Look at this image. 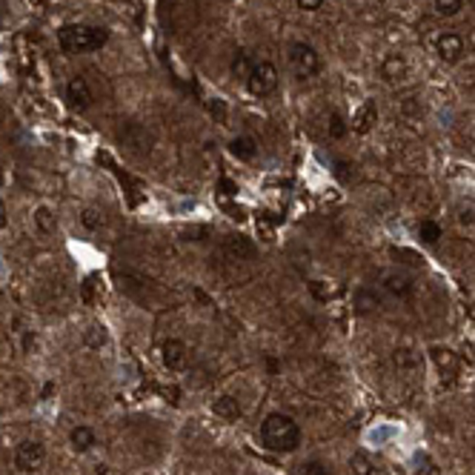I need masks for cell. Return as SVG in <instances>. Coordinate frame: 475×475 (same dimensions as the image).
Returning a JSON list of instances; mask_svg holds the SVG:
<instances>
[{
  "label": "cell",
  "mask_w": 475,
  "mask_h": 475,
  "mask_svg": "<svg viewBox=\"0 0 475 475\" xmlns=\"http://www.w3.org/2000/svg\"><path fill=\"white\" fill-rule=\"evenodd\" d=\"M392 258L395 260H401V264H407V267H421L424 264V260H421V255H415L412 249H392Z\"/></svg>",
  "instance_id": "28"
},
{
  "label": "cell",
  "mask_w": 475,
  "mask_h": 475,
  "mask_svg": "<svg viewBox=\"0 0 475 475\" xmlns=\"http://www.w3.org/2000/svg\"><path fill=\"white\" fill-rule=\"evenodd\" d=\"M295 475H329V469H326L321 461H303V464L295 469Z\"/></svg>",
  "instance_id": "29"
},
{
  "label": "cell",
  "mask_w": 475,
  "mask_h": 475,
  "mask_svg": "<svg viewBox=\"0 0 475 475\" xmlns=\"http://www.w3.org/2000/svg\"><path fill=\"white\" fill-rule=\"evenodd\" d=\"M224 252L232 260H252L255 258V247H252V241H247L244 235H229L226 244H224Z\"/></svg>",
  "instance_id": "13"
},
{
  "label": "cell",
  "mask_w": 475,
  "mask_h": 475,
  "mask_svg": "<svg viewBox=\"0 0 475 475\" xmlns=\"http://www.w3.org/2000/svg\"><path fill=\"white\" fill-rule=\"evenodd\" d=\"M287 60L298 81H310L321 72V55L315 52V46L306 40H292L287 46Z\"/></svg>",
  "instance_id": "3"
},
{
  "label": "cell",
  "mask_w": 475,
  "mask_h": 475,
  "mask_svg": "<svg viewBox=\"0 0 475 475\" xmlns=\"http://www.w3.org/2000/svg\"><path fill=\"white\" fill-rule=\"evenodd\" d=\"M52 390H55V384H46V387H43V398H49V395H52Z\"/></svg>",
  "instance_id": "37"
},
{
  "label": "cell",
  "mask_w": 475,
  "mask_h": 475,
  "mask_svg": "<svg viewBox=\"0 0 475 475\" xmlns=\"http://www.w3.org/2000/svg\"><path fill=\"white\" fill-rule=\"evenodd\" d=\"M355 472H358V475H367V472H369L367 456H355Z\"/></svg>",
  "instance_id": "33"
},
{
  "label": "cell",
  "mask_w": 475,
  "mask_h": 475,
  "mask_svg": "<svg viewBox=\"0 0 475 475\" xmlns=\"http://www.w3.org/2000/svg\"><path fill=\"white\" fill-rule=\"evenodd\" d=\"M160 361H163V367H166V369H172V372L183 369V367H186V361H189V347H186L181 338H169V341H163V347H160Z\"/></svg>",
  "instance_id": "6"
},
{
  "label": "cell",
  "mask_w": 475,
  "mask_h": 475,
  "mask_svg": "<svg viewBox=\"0 0 475 475\" xmlns=\"http://www.w3.org/2000/svg\"><path fill=\"white\" fill-rule=\"evenodd\" d=\"M301 426L287 412H269L260 421V447L278 456H290L301 447Z\"/></svg>",
  "instance_id": "1"
},
{
  "label": "cell",
  "mask_w": 475,
  "mask_h": 475,
  "mask_svg": "<svg viewBox=\"0 0 475 475\" xmlns=\"http://www.w3.org/2000/svg\"><path fill=\"white\" fill-rule=\"evenodd\" d=\"M226 149L238 160H255V155H258V140L249 138V135H235L229 144H226Z\"/></svg>",
  "instance_id": "12"
},
{
  "label": "cell",
  "mask_w": 475,
  "mask_h": 475,
  "mask_svg": "<svg viewBox=\"0 0 475 475\" xmlns=\"http://www.w3.org/2000/svg\"><path fill=\"white\" fill-rule=\"evenodd\" d=\"M295 3H298L301 12H318L326 3V0H295Z\"/></svg>",
  "instance_id": "32"
},
{
  "label": "cell",
  "mask_w": 475,
  "mask_h": 475,
  "mask_svg": "<svg viewBox=\"0 0 475 475\" xmlns=\"http://www.w3.org/2000/svg\"><path fill=\"white\" fill-rule=\"evenodd\" d=\"M347 132H349V126H347V121H344V115H341V112H332V115H329V138L341 140Z\"/></svg>",
  "instance_id": "25"
},
{
  "label": "cell",
  "mask_w": 475,
  "mask_h": 475,
  "mask_svg": "<svg viewBox=\"0 0 475 475\" xmlns=\"http://www.w3.org/2000/svg\"><path fill=\"white\" fill-rule=\"evenodd\" d=\"M332 166H335V169H332V175H335L341 183H352V178H355V166H352V163H347V160H335Z\"/></svg>",
  "instance_id": "26"
},
{
  "label": "cell",
  "mask_w": 475,
  "mask_h": 475,
  "mask_svg": "<svg viewBox=\"0 0 475 475\" xmlns=\"http://www.w3.org/2000/svg\"><path fill=\"white\" fill-rule=\"evenodd\" d=\"M81 224H83L89 232H98V229L103 226V218H101V212H94V209H83Z\"/></svg>",
  "instance_id": "27"
},
{
  "label": "cell",
  "mask_w": 475,
  "mask_h": 475,
  "mask_svg": "<svg viewBox=\"0 0 475 475\" xmlns=\"http://www.w3.org/2000/svg\"><path fill=\"white\" fill-rule=\"evenodd\" d=\"M441 235H444V229L435 221H421L418 224V238H421V244H426V247H435L441 241Z\"/></svg>",
  "instance_id": "21"
},
{
  "label": "cell",
  "mask_w": 475,
  "mask_h": 475,
  "mask_svg": "<svg viewBox=\"0 0 475 475\" xmlns=\"http://www.w3.org/2000/svg\"><path fill=\"white\" fill-rule=\"evenodd\" d=\"M206 109H209V115L215 117V124H226V117H229V109H226V101L224 98H209V103H206Z\"/></svg>",
  "instance_id": "24"
},
{
  "label": "cell",
  "mask_w": 475,
  "mask_h": 475,
  "mask_svg": "<svg viewBox=\"0 0 475 475\" xmlns=\"http://www.w3.org/2000/svg\"><path fill=\"white\" fill-rule=\"evenodd\" d=\"M221 186H224V189H226V195H235V183H232V181H224V183H221Z\"/></svg>",
  "instance_id": "35"
},
{
  "label": "cell",
  "mask_w": 475,
  "mask_h": 475,
  "mask_svg": "<svg viewBox=\"0 0 475 475\" xmlns=\"http://www.w3.org/2000/svg\"><path fill=\"white\" fill-rule=\"evenodd\" d=\"M352 306H355V312H358V315H372L378 306H381V298H378L375 290L361 287V290H355V295H352Z\"/></svg>",
  "instance_id": "15"
},
{
  "label": "cell",
  "mask_w": 475,
  "mask_h": 475,
  "mask_svg": "<svg viewBox=\"0 0 475 475\" xmlns=\"http://www.w3.org/2000/svg\"><path fill=\"white\" fill-rule=\"evenodd\" d=\"M433 9H435V15H441V17H456V15L464 9V0H435Z\"/></svg>",
  "instance_id": "23"
},
{
  "label": "cell",
  "mask_w": 475,
  "mask_h": 475,
  "mask_svg": "<svg viewBox=\"0 0 475 475\" xmlns=\"http://www.w3.org/2000/svg\"><path fill=\"white\" fill-rule=\"evenodd\" d=\"M212 412H215L221 421H238L241 418V403H238L235 395H218L212 401Z\"/></svg>",
  "instance_id": "16"
},
{
  "label": "cell",
  "mask_w": 475,
  "mask_h": 475,
  "mask_svg": "<svg viewBox=\"0 0 475 475\" xmlns=\"http://www.w3.org/2000/svg\"><path fill=\"white\" fill-rule=\"evenodd\" d=\"M458 224L461 226H475V206H458Z\"/></svg>",
  "instance_id": "31"
},
{
  "label": "cell",
  "mask_w": 475,
  "mask_h": 475,
  "mask_svg": "<svg viewBox=\"0 0 475 475\" xmlns=\"http://www.w3.org/2000/svg\"><path fill=\"white\" fill-rule=\"evenodd\" d=\"M281 83V75H278V66L272 60H255L249 75H247V89L249 94H255V98H267V94H272Z\"/></svg>",
  "instance_id": "4"
},
{
  "label": "cell",
  "mask_w": 475,
  "mask_h": 475,
  "mask_svg": "<svg viewBox=\"0 0 475 475\" xmlns=\"http://www.w3.org/2000/svg\"><path fill=\"white\" fill-rule=\"evenodd\" d=\"M407 72H410V63H407V58L398 55V52H392V55H387V58L381 60V75H384V81H390V83L403 81V78H407Z\"/></svg>",
  "instance_id": "11"
},
{
  "label": "cell",
  "mask_w": 475,
  "mask_h": 475,
  "mask_svg": "<svg viewBox=\"0 0 475 475\" xmlns=\"http://www.w3.org/2000/svg\"><path fill=\"white\" fill-rule=\"evenodd\" d=\"M43 461H46V447L40 441L26 438V441L17 444V449H15V467L20 472H35V469L43 467Z\"/></svg>",
  "instance_id": "5"
},
{
  "label": "cell",
  "mask_w": 475,
  "mask_h": 475,
  "mask_svg": "<svg viewBox=\"0 0 475 475\" xmlns=\"http://www.w3.org/2000/svg\"><path fill=\"white\" fill-rule=\"evenodd\" d=\"M35 224H38V229H40L43 235H52V232L58 229V221H55V215H52L49 206H38V209H35Z\"/></svg>",
  "instance_id": "22"
},
{
  "label": "cell",
  "mask_w": 475,
  "mask_h": 475,
  "mask_svg": "<svg viewBox=\"0 0 475 475\" xmlns=\"http://www.w3.org/2000/svg\"><path fill=\"white\" fill-rule=\"evenodd\" d=\"M121 140H124L126 147H132L135 152H149V149H152V138H149V132H147L144 126H138V124H129L126 132H121Z\"/></svg>",
  "instance_id": "14"
},
{
  "label": "cell",
  "mask_w": 475,
  "mask_h": 475,
  "mask_svg": "<svg viewBox=\"0 0 475 475\" xmlns=\"http://www.w3.org/2000/svg\"><path fill=\"white\" fill-rule=\"evenodd\" d=\"M384 290H387L390 295H395V298H410L412 290H415V283H412V278H410L407 272L390 269V272L384 275Z\"/></svg>",
  "instance_id": "9"
},
{
  "label": "cell",
  "mask_w": 475,
  "mask_h": 475,
  "mask_svg": "<svg viewBox=\"0 0 475 475\" xmlns=\"http://www.w3.org/2000/svg\"><path fill=\"white\" fill-rule=\"evenodd\" d=\"M435 52L444 63H458L461 55H464V38L456 35V32H444L438 40H435Z\"/></svg>",
  "instance_id": "8"
},
{
  "label": "cell",
  "mask_w": 475,
  "mask_h": 475,
  "mask_svg": "<svg viewBox=\"0 0 475 475\" xmlns=\"http://www.w3.org/2000/svg\"><path fill=\"white\" fill-rule=\"evenodd\" d=\"M0 26H3V20H0Z\"/></svg>",
  "instance_id": "38"
},
{
  "label": "cell",
  "mask_w": 475,
  "mask_h": 475,
  "mask_svg": "<svg viewBox=\"0 0 475 475\" xmlns=\"http://www.w3.org/2000/svg\"><path fill=\"white\" fill-rule=\"evenodd\" d=\"M310 292H312V298H318V301H329V295H332V290H329L326 281H310Z\"/></svg>",
  "instance_id": "30"
},
{
  "label": "cell",
  "mask_w": 475,
  "mask_h": 475,
  "mask_svg": "<svg viewBox=\"0 0 475 475\" xmlns=\"http://www.w3.org/2000/svg\"><path fill=\"white\" fill-rule=\"evenodd\" d=\"M252 58H249V52L247 49H238L235 55H232V63H229V69H232V75L235 78H244L247 81V75H249V69H252Z\"/></svg>",
  "instance_id": "20"
},
{
  "label": "cell",
  "mask_w": 475,
  "mask_h": 475,
  "mask_svg": "<svg viewBox=\"0 0 475 475\" xmlns=\"http://www.w3.org/2000/svg\"><path fill=\"white\" fill-rule=\"evenodd\" d=\"M392 361H395V367L403 369V372H415V369L421 367V355H418L415 349H410V347H401V349H395Z\"/></svg>",
  "instance_id": "19"
},
{
  "label": "cell",
  "mask_w": 475,
  "mask_h": 475,
  "mask_svg": "<svg viewBox=\"0 0 475 475\" xmlns=\"http://www.w3.org/2000/svg\"><path fill=\"white\" fill-rule=\"evenodd\" d=\"M367 475H387V472H384L381 467H369V472H367Z\"/></svg>",
  "instance_id": "36"
},
{
  "label": "cell",
  "mask_w": 475,
  "mask_h": 475,
  "mask_svg": "<svg viewBox=\"0 0 475 475\" xmlns=\"http://www.w3.org/2000/svg\"><path fill=\"white\" fill-rule=\"evenodd\" d=\"M58 43L69 55L98 52L109 43V29L103 26H86V23H66L58 29Z\"/></svg>",
  "instance_id": "2"
},
{
  "label": "cell",
  "mask_w": 475,
  "mask_h": 475,
  "mask_svg": "<svg viewBox=\"0 0 475 475\" xmlns=\"http://www.w3.org/2000/svg\"><path fill=\"white\" fill-rule=\"evenodd\" d=\"M375 124H378V106H375V101H364L352 117V129L358 135H369L375 129Z\"/></svg>",
  "instance_id": "10"
},
{
  "label": "cell",
  "mask_w": 475,
  "mask_h": 475,
  "mask_svg": "<svg viewBox=\"0 0 475 475\" xmlns=\"http://www.w3.org/2000/svg\"><path fill=\"white\" fill-rule=\"evenodd\" d=\"M66 101H69V106L78 109V112H86L94 103V94H92L89 83H86V78H69V83H66Z\"/></svg>",
  "instance_id": "7"
},
{
  "label": "cell",
  "mask_w": 475,
  "mask_h": 475,
  "mask_svg": "<svg viewBox=\"0 0 475 475\" xmlns=\"http://www.w3.org/2000/svg\"><path fill=\"white\" fill-rule=\"evenodd\" d=\"M430 355H433L435 367H438L444 375H453V372L458 369V358H456V352H453V349H447V347H433V349H430Z\"/></svg>",
  "instance_id": "18"
},
{
  "label": "cell",
  "mask_w": 475,
  "mask_h": 475,
  "mask_svg": "<svg viewBox=\"0 0 475 475\" xmlns=\"http://www.w3.org/2000/svg\"><path fill=\"white\" fill-rule=\"evenodd\" d=\"M69 444H72V449L75 453H89V449L98 444V438H94V430L92 426H75L72 433H69Z\"/></svg>",
  "instance_id": "17"
},
{
  "label": "cell",
  "mask_w": 475,
  "mask_h": 475,
  "mask_svg": "<svg viewBox=\"0 0 475 475\" xmlns=\"http://www.w3.org/2000/svg\"><path fill=\"white\" fill-rule=\"evenodd\" d=\"M6 226H9V215H6L3 201H0V229H6Z\"/></svg>",
  "instance_id": "34"
}]
</instances>
